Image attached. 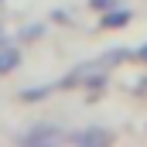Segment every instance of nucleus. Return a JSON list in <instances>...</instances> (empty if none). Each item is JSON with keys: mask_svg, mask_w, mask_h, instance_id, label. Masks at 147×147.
Here are the masks:
<instances>
[{"mask_svg": "<svg viewBox=\"0 0 147 147\" xmlns=\"http://www.w3.org/2000/svg\"><path fill=\"white\" fill-rule=\"evenodd\" d=\"M48 17H51L55 24H62V28H72V24H75V14H69V7H55Z\"/></svg>", "mask_w": 147, "mask_h": 147, "instance_id": "8", "label": "nucleus"}, {"mask_svg": "<svg viewBox=\"0 0 147 147\" xmlns=\"http://www.w3.org/2000/svg\"><path fill=\"white\" fill-rule=\"evenodd\" d=\"M3 41H7V34H3V28H0V45H3Z\"/></svg>", "mask_w": 147, "mask_h": 147, "instance_id": "11", "label": "nucleus"}, {"mask_svg": "<svg viewBox=\"0 0 147 147\" xmlns=\"http://www.w3.org/2000/svg\"><path fill=\"white\" fill-rule=\"evenodd\" d=\"M99 62H103V69H116L120 62H130V48H110V51H103L99 55Z\"/></svg>", "mask_w": 147, "mask_h": 147, "instance_id": "6", "label": "nucleus"}, {"mask_svg": "<svg viewBox=\"0 0 147 147\" xmlns=\"http://www.w3.org/2000/svg\"><path fill=\"white\" fill-rule=\"evenodd\" d=\"M14 69H21V48L17 45H0V75H10Z\"/></svg>", "mask_w": 147, "mask_h": 147, "instance_id": "4", "label": "nucleus"}, {"mask_svg": "<svg viewBox=\"0 0 147 147\" xmlns=\"http://www.w3.org/2000/svg\"><path fill=\"white\" fill-rule=\"evenodd\" d=\"M17 140H21L24 147H48V144H58V140H65V130H62L58 123H48V120H41V123H34L31 130H24Z\"/></svg>", "mask_w": 147, "mask_h": 147, "instance_id": "1", "label": "nucleus"}, {"mask_svg": "<svg viewBox=\"0 0 147 147\" xmlns=\"http://www.w3.org/2000/svg\"><path fill=\"white\" fill-rule=\"evenodd\" d=\"M120 0H89V10H96V14H103V10H110V7H116Z\"/></svg>", "mask_w": 147, "mask_h": 147, "instance_id": "9", "label": "nucleus"}, {"mask_svg": "<svg viewBox=\"0 0 147 147\" xmlns=\"http://www.w3.org/2000/svg\"><path fill=\"white\" fill-rule=\"evenodd\" d=\"M130 62H140V65L147 69V41L140 45V48H134V51H130Z\"/></svg>", "mask_w": 147, "mask_h": 147, "instance_id": "10", "label": "nucleus"}, {"mask_svg": "<svg viewBox=\"0 0 147 147\" xmlns=\"http://www.w3.org/2000/svg\"><path fill=\"white\" fill-rule=\"evenodd\" d=\"M0 3H3V0H0Z\"/></svg>", "mask_w": 147, "mask_h": 147, "instance_id": "12", "label": "nucleus"}, {"mask_svg": "<svg viewBox=\"0 0 147 147\" xmlns=\"http://www.w3.org/2000/svg\"><path fill=\"white\" fill-rule=\"evenodd\" d=\"M17 38L21 41H38V38H45V24H24V28H17Z\"/></svg>", "mask_w": 147, "mask_h": 147, "instance_id": "7", "label": "nucleus"}, {"mask_svg": "<svg viewBox=\"0 0 147 147\" xmlns=\"http://www.w3.org/2000/svg\"><path fill=\"white\" fill-rule=\"evenodd\" d=\"M65 140H72L75 147H106V144H113V130H106V127H86V130L65 134Z\"/></svg>", "mask_w": 147, "mask_h": 147, "instance_id": "2", "label": "nucleus"}, {"mask_svg": "<svg viewBox=\"0 0 147 147\" xmlns=\"http://www.w3.org/2000/svg\"><path fill=\"white\" fill-rule=\"evenodd\" d=\"M130 24H134V10L123 7V3H116V7H110V10L99 14V28H103V31H123V28H130Z\"/></svg>", "mask_w": 147, "mask_h": 147, "instance_id": "3", "label": "nucleus"}, {"mask_svg": "<svg viewBox=\"0 0 147 147\" xmlns=\"http://www.w3.org/2000/svg\"><path fill=\"white\" fill-rule=\"evenodd\" d=\"M55 89H58V86H31V89H21L17 99H21V103H45Z\"/></svg>", "mask_w": 147, "mask_h": 147, "instance_id": "5", "label": "nucleus"}]
</instances>
